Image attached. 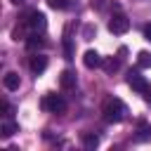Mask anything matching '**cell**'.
Listing matches in <instances>:
<instances>
[{
	"mask_svg": "<svg viewBox=\"0 0 151 151\" xmlns=\"http://www.w3.org/2000/svg\"><path fill=\"white\" fill-rule=\"evenodd\" d=\"M144 101H146V104H151V85L144 90Z\"/></svg>",
	"mask_w": 151,
	"mask_h": 151,
	"instance_id": "ffe728a7",
	"label": "cell"
},
{
	"mask_svg": "<svg viewBox=\"0 0 151 151\" xmlns=\"http://www.w3.org/2000/svg\"><path fill=\"white\" fill-rule=\"evenodd\" d=\"M26 47L31 50V52H35V50H40V47H45V40L38 35V33H31L28 38H26Z\"/></svg>",
	"mask_w": 151,
	"mask_h": 151,
	"instance_id": "9c48e42d",
	"label": "cell"
},
{
	"mask_svg": "<svg viewBox=\"0 0 151 151\" xmlns=\"http://www.w3.org/2000/svg\"><path fill=\"white\" fill-rule=\"evenodd\" d=\"M76 73L73 71H64L61 76H59V85L64 87V90H71V87H76Z\"/></svg>",
	"mask_w": 151,
	"mask_h": 151,
	"instance_id": "ba28073f",
	"label": "cell"
},
{
	"mask_svg": "<svg viewBox=\"0 0 151 151\" xmlns=\"http://www.w3.org/2000/svg\"><path fill=\"white\" fill-rule=\"evenodd\" d=\"M9 2H12V5H24L26 0H9Z\"/></svg>",
	"mask_w": 151,
	"mask_h": 151,
	"instance_id": "7402d4cb",
	"label": "cell"
},
{
	"mask_svg": "<svg viewBox=\"0 0 151 151\" xmlns=\"http://www.w3.org/2000/svg\"><path fill=\"white\" fill-rule=\"evenodd\" d=\"M0 132H2V137H12L14 132H19V125H17L14 120H2V125H0Z\"/></svg>",
	"mask_w": 151,
	"mask_h": 151,
	"instance_id": "8fae6325",
	"label": "cell"
},
{
	"mask_svg": "<svg viewBox=\"0 0 151 151\" xmlns=\"http://www.w3.org/2000/svg\"><path fill=\"white\" fill-rule=\"evenodd\" d=\"M47 5H50L52 9H64L68 2H66V0H47Z\"/></svg>",
	"mask_w": 151,
	"mask_h": 151,
	"instance_id": "e0dca14e",
	"label": "cell"
},
{
	"mask_svg": "<svg viewBox=\"0 0 151 151\" xmlns=\"http://www.w3.org/2000/svg\"><path fill=\"white\" fill-rule=\"evenodd\" d=\"M137 66H139V68H151V54H149L146 50H142V52L137 54Z\"/></svg>",
	"mask_w": 151,
	"mask_h": 151,
	"instance_id": "4fadbf2b",
	"label": "cell"
},
{
	"mask_svg": "<svg viewBox=\"0 0 151 151\" xmlns=\"http://www.w3.org/2000/svg\"><path fill=\"white\" fill-rule=\"evenodd\" d=\"M45 14L42 12H28L26 14V19H24V26H31L33 31H42L45 28Z\"/></svg>",
	"mask_w": 151,
	"mask_h": 151,
	"instance_id": "277c9868",
	"label": "cell"
},
{
	"mask_svg": "<svg viewBox=\"0 0 151 151\" xmlns=\"http://www.w3.org/2000/svg\"><path fill=\"white\" fill-rule=\"evenodd\" d=\"M101 57H99V52L97 50H87L85 54H83V64L87 66V68H97V66H101Z\"/></svg>",
	"mask_w": 151,
	"mask_h": 151,
	"instance_id": "8992f818",
	"label": "cell"
},
{
	"mask_svg": "<svg viewBox=\"0 0 151 151\" xmlns=\"http://www.w3.org/2000/svg\"><path fill=\"white\" fill-rule=\"evenodd\" d=\"M134 139H137V142H146V139H151V125L139 123V132L134 134Z\"/></svg>",
	"mask_w": 151,
	"mask_h": 151,
	"instance_id": "7c38bea8",
	"label": "cell"
},
{
	"mask_svg": "<svg viewBox=\"0 0 151 151\" xmlns=\"http://www.w3.org/2000/svg\"><path fill=\"white\" fill-rule=\"evenodd\" d=\"M42 109L50 113H64L66 111V101L59 94H45L42 97Z\"/></svg>",
	"mask_w": 151,
	"mask_h": 151,
	"instance_id": "3957f363",
	"label": "cell"
},
{
	"mask_svg": "<svg viewBox=\"0 0 151 151\" xmlns=\"http://www.w3.org/2000/svg\"><path fill=\"white\" fill-rule=\"evenodd\" d=\"M64 54H66V59H73V42H71V38H64Z\"/></svg>",
	"mask_w": 151,
	"mask_h": 151,
	"instance_id": "2e32d148",
	"label": "cell"
},
{
	"mask_svg": "<svg viewBox=\"0 0 151 151\" xmlns=\"http://www.w3.org/2000/svg\"><path fill=\"white\" fill-rule=\"evenodd\" d=\"M45 68H47V57L33 54V57H31V71H33V73H42Z\"/></svg>",
	"mask_w": 151,
	"mask_h": 151,
	"instance_id": "52a82bcc",
	"label": "cell"
},
{
	"mask_svg": "<svg viewBox=\"0 0 151 151\" xmlns=\"http://www.w3.org/2000/svg\"><path fill=\"white\" fill-rule=\"evenodd\" d=\"M127 85H130L134 92H139V94H144V90L149 87V83L144 80V76H139L137 71H130V73H127Z\"/></svg>",
	"mask_w": 151,
	"mask_h": 151,
	"instance_id": "5b68a950",
	"label": "cell"
},
{
	"mask_svg": "<svg viewBox=\"0 0 151 151\" xmlns=\"http://www.w3.org/2000/svg\"><path fill=\"white\" fill-rule=\"evenodd\" d=\"M101 66H104V71L106 73H113V71H118V66H120V59H106V61H101Z\"/></svg>",
	"mask_w": 151,
	"mask_h": 151,
	"instance_id": "5bb4252c",
	"label": "cell"
},
{
	"mask_svg": "<svg viewBox=\"0 0 151 151\" xmlns=\"http://www.w3.org/2000/svg\"><path fill=\"white\" fill-rule=\"evenodd\" d=\"M125 113H127L125 104H123L120 99H116V97L104 104V120H106V123H120V120L125 118Z\"/></svg>",
	"mask_w": 151,
	"mask_h": 151,
	"instance_id": "6da1fadb",
	"label": "cell"
},
{
	"mask_svg": "<svg viewBox=\"0 0 151 151\" xmlns=\"http://www.w3.org/2000/svg\"><path fill=\"white\" fill-rule=\"evenodd\" d=\"M83 144H85V149H94V146L99 144V139H97L94 134H85V137H83Z\"/></svg>",
	"mask_w": 151,
	"mask_h": 151,
	"instance_id": "9a60e30c",
	"label": "cell"
},
{
	"mask_svg": "<svg viewBox=\"0 0 151 151\" xmlns=\"http://www.w3.org/2000/svg\"><path fill=\"white\" fill-rule=\"evenodd\" d=\"M142 33H144V40H149V42H151V24H146V26L142 28Z\"/></svg>",
	"mask_w": 151,
	"mask_h": 151,
	"instance_id": "d6986e66",
	"label": "cell"
},
{
	"mask_svg": "<svg viewBox=\"0 0 151 151\" xmlns=\"http://www.w3.org/2000/svg\"><path fill=\"white\" fill-rule=\"evenodd\" d=\"M94 33H97V28H94V26H85V28H83V38H85V40H92V35H94Z\"/></svg>",
	"mask_w": 151,
	"mask_h": 151,
	"instance_id": "ac0fdd59",
	"label": "cell"
},
{
	"mask_svg": "<svg viewBox=\"0 0 151 151\" xmlns=\"http://www.w3.org/2000/svg\"><path fill=\"white\" fill-rule=\"evenodd\" d=\"M2 83H5V87L7 90H19V73H14V71H9V73H5V78H2Z\"/></svg>",
	"mask_w": 151,
	"mask_h": 151,
	"instance_id": "30bf717a",
	"label": "cell"
},
{
	"mask_svg": "<svg viewBox=\"0 0 151 151\" xmlns=\"http://www.w3.org/2000/svg\"><path fill=\"white\" fill-rule=\"evenodd\" d=\"M109 31L116 33V35L127 33V31H130V19H127L125 14H120V12H116V14L109 19Z\"/></svg>",
	"mask_w": 151,
	"mask_h": 151,
	"instance_id": "7a4b0ae2",
	"label": "cell"
},
{
	"mask_svg": "<svg viewBox=\"0 0 151 151\" xmlns=\"http://www.w3.org/2000/svg\"><path fill=\"white\" fill-rule=\"evenodd\" d=\"M106 5V0H92V7H97V9H101Z\"/></svg>",
	"mask_w": 151,
	"mask_h": 151,
	"instance_id": "44dd1931",
	"label": "cell"
}]
</instances>
